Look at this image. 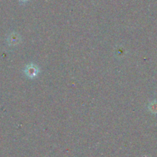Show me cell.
I'll list each match as a JSON object with an SVG mask.
<instances>
[{"label": "cell", "instance_id": "1", "mask_svg": "<svg viewBox=\"0 0 157 157\" xmlns=\"http://www.w3.org/2000/svg\"><path fill=\"white\" fill-rule=\"evenodd\" d=\"M39 68H38L36 65L32 64L26 66L24 70V72L27 77H30V78H34L39 74Z\"/></svg>", "mask_w": 157, "mask_h": 157}, {"label": "cell", "instance_id": "2", "mask_svg": "<svg viewBox=\"0 0 157 157\" xmlns=\"http://www.w3.org/2000/svg\"><path fill=\"white\" fill-rule=\"evenodd\" d=\"M149 109L153 113H157V101H153L149 105Z\"/></svg>", "mask_w": 157, "mask_h": 157}]
</instances>
